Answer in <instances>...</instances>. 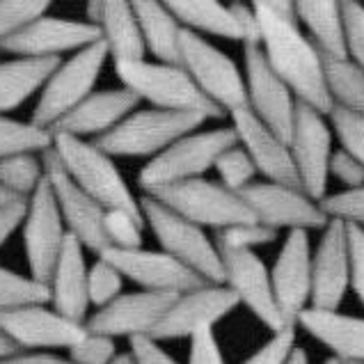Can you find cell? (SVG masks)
I'll list each match as a JSON object with an SVG mask.
<instances>
[{"label":"cell","instance_id":"51","mask_svg":"<svg viewBox=\"0 0 364 364\" xmlns=\"http://www.w3.org/2000/svg\"><path fill=\"white\" fill-rule=\"evenodd\" d=\"M26 209H28V200H16L0 209V247L9 241V236H12L18 230V225L23 223Z\"/></svg>","mask_w":364,"mask_h":364},{"label":"cell","instance_id":"12","mask_svg":"<svg viewBox=\"0 0 364 364\" xmlns=\"http://www.w3.org/2000/svg\"><path fill=\"white\" fill-rule=\"evenodd\" d=\"M67 238V227L58 209L55 195L46 181L37 186V191L28 197V209L23 218V245L30 277L39 284L50 282L62 243Z\"/></svg>","mask_w":364,"mask_h":364},{"label":"cell","instance_id":"27","mask_svg":"<svg viewBox=\"0 0 364 364\" xmlns=\"http://www.w3.org/2000/svg\"><path fill=\"white\" fill-rule=\"evenodd\" d=\"M85 12L90 23L101 30V41L108 48L112 65L144 60L147 48H144L131 3L127 0H92Z\"/></svg>","mask_w":364,"mask_h":364},{"label":"cell","instance_id":"17","mask_svg":"<svg viewBox=\"0 0 364 364\" xmlns=\"http://www.w3.org/2000/svg\"><path fill=\"white\" fill-rule=\"evenodd\" d=\"M275 305L284 328L298 330L300 314L311 303V243L309 232H289L270 268Z\"/></svg>","mask_w":364,"mask_h":364},{"label":"cell","instance_id":"15","mask_svg":"<svg viewBox=\"0 0 364 364\" xmlns=\"http://www.w3.org/2000/svg\"><path fill=\"white\" fill-rule=\"evenodd\" d=\"M112 264L124 279H131L133 284H138L140 291H151V294H170V296H181L195 291L204 284V279L193 273L191 268L176 262L163 250H144V247H133V250H117L108 247L99 255Z\"/></svg>","mask_w":364,"mask_h":364},{"label":"cell","instance_id":"5","mask_svg":"<svg viewBox=\"0 0 364 364\" xmlns=\"http://www.w3.org/2000/svg\"><path fill=\"white\" fill-rule=\"evenodd\" d=\"M144 195L163 206H168L170 211L179 213L193 225L202 227V230L211 227L215 232H223L230 230V227L257 223L255 213L241 200V195L227 191L225 186L204 179V176L193 181L151 188Z\"/></svg>","mask_w":364,"mask_h":364},{"label":"cell","instance_id":"13","mask_svg":"<svg viewBox=\"0 0 364 364\" xmlns=\"http://www.w3.org/2000/svg\"><path fill=\"white\" fill-rule=\"evenodd\" d=\"M243 78L247 108L259 122L266 124L289 144L298 101L284 85V80L270 69L262 46H243Z\"/></svg>","mask_w":364,"mask_h":364},{"label":"cell","instance_id":"16","mask_svg":"<svg viewBox=\"0 0 364 364\" xmlns=\"http://www.w3.org/2000/svg\"><path fill=\"white\" fill-rule=\"evenodd\" d=\"M215 247L223 259V284L236 296L238 305L247 307L270 332L287 330L275 305L273 284H270V268L264 264V259L255 250H234L225 245Z\"/></svg>","mask_w":364,"mask_h":364},{"label":"cell","instance_id":"50","mask_svg":"<svg viewBox=\"0 0 364 364\" xmlns=\"http://www.w3.org/2000/svg\"><path fill=\"white\" fill-rule=\"evenodd\" d=\"M230 9L236 18L238 28L243 35V46H259L262 35H259V21L252 9V3H230Z\"/></svg>","mask_w":364,"mask_h":364},{"label":"cell","instance_id":"21","mask_svg":"<svg viewBox=\"0 0 364 364\" xmlns=\"http://www.w3.org/2000/svg\"><path fill=\"white\" fill-rule=\"evenodd\" d=\"M97 41H101V30L87 21H69L44 14L14 37L5 39L0 48L3 53H12L16 58H60L67 50L78 53Z\"/></svg>","mask_w":364,"mask_h":364},{"label":"cell","instance_id":"45","mask_svg":"<svg viewBox=\"0 0 364 364\" xmlns=\"http://www.w3.org/2000/svg\"><path fill=\"white\" fill-rule=\"evenodd\" d=\"M115 355H117L115 339L95 335L90 330L78 344L69 348V360L74 364H110Z\"/></svg>","mask_w":364,"mask_h":364},{"label":"cell","instance_id":"32","mask_svg":"<svg viewBox=\"0 0 364 364\" xmlns=\"http://www.w3.org/2000/svg\"><path fill=\"white\" fill-rule=\"evenodd\" d=\"M323 71L332 108L364 117V71L353 65L348 58H323Z\"/></svg>","mask_w":364,"mask_h":364},{"label":"cell","instance_id":"55","mask_svg":"<svg viewBox=\"0 0 364 364\" xmlns=\"http://www.w3.org/2000/svg\"><path fill=\"white\" fill-rule=\"evenodd\" d=\"M110 364H138V362H135L133 353H131V350H127V353H117V355L112 358V362H110Z\"/></svg>","mask_w":364,"mask_h":364},{"label":"cell","instance_id":"52","mask_svg":"<svg viewBox=\"0 0 364 364\" xmlns=\"http://www.w3.org/2000/svg\"><path fill=\"white\" fill-rule=\"evenodd\" d=\"M0 364H74L69 358H60L53 353H16L12 358L0 360Z\"/></svg>","mask_w":364,"mask_h":364},{"label":"cell","instance_id":"47","mask_svg":"<svg viewBox=\"0 0 364 364\" xmlns=\"http://www.w3.org/2000/svg\"><path fill=\"white\" fill-rule=\"evenodd\" d=\"M348 252H350V284L348 291L355 294L364 307V230L348 225Z\"/></svg>","mask_w":364,"mask_h":364},{"label":"cell","instance_id":"1","mask_svg":"<svg viewBox=\"0 0 364 364\" xmlns=\"http://www.w3.org/2000/svg\"><path fill=\"white\" fill-rule=\"evenodd\" d=\"M252 9L259 21L262 50L270 69L284 80L296 101L307 103L321 115H330L332 101L326 87L323 55L303 33L291 0H257Z\"/></svg>","mask_w":364,"mask_h":364},{"label":"cell","instance_id":"41","mask_svg":"<svg viewBox=\"0 0 364 364\" xmlns=\"http://www.w3.org/2000/svg\"><path fill=\"white\" fill-rule=\"evenodd\" d=\"M321 209L326 211L328 218H335V220L364 230V186L355 191L326 195L321 200Z\"/></svg>","mask_w":364,"mask_h":364},{"label":"cell","instance_id":"38","mask_svg":"<svg viewBox=\"0 0 364 364\" xmlns=\"http://www.w3.org/2000/svg\"><path fill=\"white\" fill-rule=\"evenodd\" d=\"M50 9L48 0H0V44Z\"/></svg>","mask_w":364,"mask_h":364},{"label":"cell","instance_id":"29","mask_svg":"<svg viewBox=\"0 0 364 364\" xmlns=\"http://www.w3.org/2000/svg\"><path fill=\"white\" fill-rule=\"evenodd\" d=\"M60 65V58H14L0 62V115L21 108L35 92L44 90Z\"/></svg>","mask_w":364,"mask_h":364},{"label":"cell","instance_id":"2","mask_svg":"<svg viewBox=\"0 0 364 364\" xmlns=\"http://www.w3.org/2000/svg\"><path fill=\"white\" fill-rule=\"evenodd\" d=\"M53 149L60 163L65 165L67 174L82 193H87L103 209L129 211L133 218L144 223L140 211V200L131 193L129 183L124 181L115 161L103 154L95 142L80 140L74 135L53 133Z\"/></svg>","mask_w":364,"mask_h":364},{"label":"cell","instance_id":"34","mask_svg":"<svg viewBox=\"0 0 364 364\" xmlns=\"http://www.w3.org/2000/svg\"><path fill=\"white\" fill-rule=\"evenodd\" d=\"M41 181H44L41 154H18L0 161V188L16 200H28Z\"/></svg>","mask_w":364,"mask_h":364},{"label":"cell","instance_id":"31","mask_svg":"<svg viewBox=\"0 0 364 364\" xmlns=\"http://www.w3.org/2000/svg\"><path fill=\"white\" fill-rule=\"evenodd\" d=\"M165 5L183 30H191L200 37L211 35L243 41L241 28H238L230 5L218 3V0H170Z\"/></svg>","mask_w":364,"mask_h":364},{"label":"cell","instance_id":"8","mask_svg":"<svg viewBox=\"0 0 364 364\" xmlns=\"http://www.w3.org/2000/svg\"><path fill=\"white\" fill-rule=\"evenodd\" d=\"M179 65L193 78L197 90L220 108L225 115L247 106V92L243 71L236 62L213 46L206 37L183 30L179 44Z\"/></svg>","mask_w":364,"mask_h":364},{"label":"cell","instance_id":"40","mask_svg":"<svg viewBox=\"0 0 364 364\" xmlns=\"http://www.w3.org/2000/svg\"><path fill=\"white\" fill-rule=\"evenodd\" d=\"M328 122L335 138L339 140V149L348 151L353 159L364 165V117L341 108H332Z\"/></svg>","mask_w":364,"mask_h":364},{"label":"cell","instance_id":"36","mask_svg":"<svg viewBox=\"0 0 364 364\" xmlns=\"http://www.w3.org/2000/svg\"><path fill=\"white\" fill-rule=\"evenodd\" d=\"M213 170L218 172V179H220L218 183L236 195H241L245 188L257 183V176H259L252 159H250L241 144H234V147L223 151L220 159L215 161Z\"/></svg>","mask_w":364,"mask_h":364},{"label":"cell","instance_id":"30","mask_svg":"<svg viewBox=\"0 0 364 364\" xmlns=\"http://www.w3.org/2000/svg\"><path fill=\"white\" fill-rule=\"evenodd\" d=\"M138 18L144 48L163 65H179V44L183 28L165 3L159 0H135L131 3Z\"/></svg>","mask_w":364,"mask_h":364},{"label":"cell","instance_id":"7","mask_svg":"<svg viewBox=\"0 0 364 364\" xmlns=\"http://www.w3.org/2000/svg\"><path fill=\"white\" fill-rule=\"evenodd\" d=\"M238 144L232 127H220L211 131H195L170 144L163 154L151 159L138 174L140 188L147 193L161 186H172L181 181L202 179L213 170L220 154Z\"/></svg>","mask_w":364,"mask_h":364},{"label":"cell","instance_id":"3","mask_svg":"<svg viewBox=\"0 0 364 364\" xmlns=\"http://www.w3.org/2000/svg\"><path fill=\"white\" fill-rule=\"evenodd\" d=\"M122 87L133 92L140 101H147L151 108L174 112H197L206 119H223L225 112L206 99L193 78L181 65H163V62L135 60L115 62L112 65Z\"/></svg>","mask_w":364,"mask_h":364},{"label":"cell","instance_id":"48","mask_svg":"<svg viewBox=\"0 0 364 364\" xmlns=\"http://www.w3.org/2000/svg\"><path fill=\"white\" fill-rule=\"evenodd\" d=\"M188 364H227L213 330L197 332L195 337H191Z\"/></svg>","mask_w":364,"mask_h":364},{"label":"cell","instance_id":"6","mask_svg":"<svg viewBox=\"0 0 364 364\" xmlns=\"http://www.w3.org/2000/svg\"><path fill=\"white\" fill-rule=\"evenodd\" d=\"M140 211L144 218V225H149V230L154 232L163 252H168L179 264L191 268L204 282H225L220 252H218L215 243L202 227L193 225L191 220H186V218L170 211L168 206L159 204L147 195L140 200Z\"/></svg>","mask_w":364,"mask_h":364},{"label":"cell","instance_id":"43","mask_svg":"<svg viewBox=\"0 0 364 364\" xmlns=\"http://www.w3.org/2000/svg\"><path fill=\"white\" fill-rule=\"evenodd\" d=\"M277 236H279L277 232L268 230L264 225L250 223V225H238V227H230V230L215 232L213 243L225 245V247H234V250H255L259 245L277 241Z\"/></svg>","mask_w":364,"mask_h":364},{"label":"cell","instance_id":"20","mask_svg":"<svg viewBox=\"0 0 364 364\" xmlns=\"http://www.w3.org/2000/svg\"><path fill=\"white\" fill-rule=\"evenodd\" d=\"M0 332L18 350L37 353V348H71L87 335V328L58 314L53 307L26 305L0 311Z\"/></svg>","mask_w":364,"mask_h":364},{"label":"cell","instance_id":"11","mask_svg":"<svg viewBox=\"0 0 364 364\" xmlns=\"http://www.w3.org/2000/svg\"><path fill=\"white\" fill-rule=\"evenodd\" d=\"M332 142H335V133L330 129L328 117L309 108L307 103L298 101L289 151L294 159L300 188L316 202L328 195V165L332 151H335Z\"/></svg>","mask_w":364,"mask_h":364},{"label":"cell","instance_id":"19","mask_svg":"<svg viewBox=\"0 0 364 364\" xmlns=\"http://www.w3.org/2000/svg\"><path fill=\"white\" fill-rule=\"evenodd\" d=\"M350 284L348 225L330 218L311 250V303L314 309H339Z\"/></svg>","mask_w":364,"mask_h":364},{"label":"cell","instance_id":"33","mask_svg":"<svg viewBox=\"0 0 364 364\" xmlns=\"http://www.w3.org/2000/svg\"><path fill=\"white\" fill-rule=\"evenodd\" d=\"M53 147V131L0 115V161L18 154H44Z\"/></svg>","mask_w":364,"mask_h":364},{"label":"cell","instance_id":"18","mask_svg":"<svg viewBox=\"0 0 364 364\" xmlns=\"http://www.w3.org/2000/svg\"><path fill=\"white\" fill-rule=\"evenodd\" d=\"M236 307L241 305L225 284H204L195 291H188V294L176 296L149 337L159 344L183 337L191 339L197 332L213 330V326L220 323L225 316H230Z\"/></svg>","mask_w":364,"mask_h":364},{"label":"cell","instance_id":"28","mask_svg":"<svg viewBox=\"0 0 364 364\" xmlns=\"http://www.w3.org/2000/svg\"><path fill=\"white\" fill-rule=\"evenodd\" d=\"M296 18L321 55L330 60L346 58L341 3H335V0H298Z\"/></svg>","mask_w":364,"mask_h":364},{"label":"cell","instance_id":"22","mask_svg":"<svg viewBox=\"0 0 364 364\" xmlns=\"http://www.w3.org/2000/svg\"><path fill=\"white\" fill-rule=\"evenodd\" d=\"M176 296L151 294V291H133L122 294L110 305L97 309L85 321V328L95 335L110 339L117 337H149L151 330L159 326Z\"/></svg>","mask_w":364,"mask_h":364},{"label":"cell","instance_id":"57","mask_svg":"<svg viewBox=\"0 0 364 364\" xmlns=\"http://www.w3.org/2000/svg\"><path fill=\"white\" fill-rule=\"evenodd\" d=\"M326 364H341L339 360H335V358H330V360H326Z\"/></svg>","mask_w":364,"mask_h":364},{"label":"cell","instance_id":"49","mask_svg":"<svg viewBox=\"0 0 364 364\" xmlns=\"http://www.w3.org/2000/svg\"><path fill=\"white\" fill-rule=\"evenodd\" d=\"M131 353L138 364H179L159 341L151 337H133Z\"/></svg>","mask_w":364,"mask_h":364},{"label":"cell","instance_id":"14","mask_svg":"<svg viewBox=\"0 0 364 364\" xmlns=\"http://www.w3.org/2000/svg\"><path fill=\"white\" fill-rule=\"evenodd\" d=\"M41 161H44V176L50 186V191L55 195V202L62 213V220H65L67 234L74 236L85 250L101 255L103 250L110 247L106 232H103V215H106V209L74 183V179L67 174L65 165L60 163L53 147L41 154Z\"/></svg>","mask_w":364,"mask_h":364},{"label":"cell","instance_id":"26","mask_svg":"<svg viewBox=\"0 0 364 364\" xmlns=\"http://www.w3.org/2000/svg\"><path fill=\"white\" fill-rule=\"evenodd\" d=\"M298 330L323 344L341 364H364V318L339 309L307 307L298 318Z\"/></svg>","mask_w":364,"mask_h":364},{"label":"cell","instance_id":"23","mask_svg":"<svg viewBox=\"0 0 364 364\" xmlns=\"http://www.w3.org/2000/svg\"><path fill=\"white\" fill-rule=\"evenodd\" d=\"M230 119L238 138V144L247 151L257 172L262 174L266 181L300 188L289 144L279 138V135H275L266 124L259 122L247 106L230 112Z\"/></svg>","mask_w":364,"mask_h":364},{"label":"cell","instance_id":"35","mask_svg":"<svg viewBox=\"0 0 364 364\" xmlns=\"http://www.w3.org/2000/svg\"><path fill=\"white\" fill-rule=\"evenodd\" d=\"M50 291L46 284L35 282L12 268L0 266V311L26 307V305H48Z\"/></svg>","mask_w":364,"mask_h":364},{"label":"cell","instance_id":"37","mask_svg":"<svg viewBox=\"0 0 364 364\" xmlns=\"http://www.w3.org/2000/svg\"><path fill=\"white\" fill-rule=\"evenodd\" d=\"M124 277L119 270L108 264L106 259H97L87 270V300L90 307H106L122 296Z\"/></svg>","mask_w":364,"mask_h":364},{"label":"cell","instance_id":"24","mask_svg":"<svg viewBox=\"0 0 364 364\" xmlns=\"http://www.w3.org/2000/svg\"><path fill=\"white\" fill-rule=\"evenodd\" d=\"M140 106V99L127 87H106L95 90L92 95L78 103V106L50 127L53 133L74 135V138H101L127 119L135 108Z\"/></svg>","mask_w":364,"mask_h":364},{"label":"cell","instance_id":"54","mask_svg":"<svg viewBox=\"0 0 364 364\" xmlns=\"http://www.w3.org/2000/svg\"><path fill=\"white\" fill-rule=\"evenodd\" d=\"M287 364H309V355H307V350L303 346H296L294 353H291V358Z\"/></svg>","mask_w":364,"mask_h":364},{"label":"cell","instance_id":"56","mask_svg":"<svg viewBox=\"0 0 364 364\" xmlns=\"http://www.w3.org/2000/svg\"><path fill=\"white\" fill-rule=\"evenodd\" d=\"M12 202H16V197H12L7 191L0 188V209H3V206H7V204H12Z\"/></svg>","mask_w":364,"mask_h":364},{"label":"cell","instance_id":"39","mask_svg":"<svg viewBox=\"0 0 364 364\" xmlns=\"http://www.w3.org/2000/svg\"><path fill=\"white\" fill-rule=\"evenodd\" d=\"M103 232H106L110 247L133 250V247H142L144 223L133 218L129 211L108 209L106 215H103Z\"/></svg>","mask_w":364,"mask_h":364},{"label":"cell","instance_id":"46","mask_svg":"<svg viewBox=\"0 0 364 364\" xmlns=\"http://www.w3.org/2000/svg\"><path fill=\"white\" fill-rule=\"evenodd\" d=\"M328 176L337 179L346 191H355L364 186V165L353 159L348 151L335 149L330 156Z\"/></svg>","mask_w":364,"mask_h":364},{"label":"cell","instance_id":"25","mask_svg":"<svg viewBox=\"0 0 364 364\" xmlns=\"http://www.w3.org/2000/svg\"><path fill=\"white\" fill-rule=\"evenodd\" d=\"M87 262H85V247H82L74 236L67 234L62 243L60 257L53 275H50L48 291H50V307L58 314H62L76 323L87 321Z\"/></svg>","mask_w":364,"mask_h":364},{"label":"cell","instance_id":"10","mask_svg":"<svg viewBox=\"0 0 364 364\" xmlns=\"http://www.w3.org/2000/svg\"><path fill=\"white\" fill-rule=\"evenodd\" d=\"M241 200L255 213L257 223L273 232H311L323 230L330 218L321 202L311 200L303 188L273 181H257L241 193Z\"/></svg>","mask_w":364,"mask_h":364},{"label":"cell","instance_id":"4","mask_svg":"<svg viewBox=\"0 0 364 364\" xmlns=\"http://www.w3.org/2000/svg\"><path fill=\"white\" fill-rule=\"evenodd\" d=\"M206 122L209 119L197 112L144 108L131 112L115 129L97 138L95 144L110 159H156L183 135L200 131Z\"/></svg>","mask_w":364,"mask_h":364},{"label":"cell","instance_id":"9","mask_svg":"<svg viewBox=\"0 0 364 364\" xmlns=\"http://www.w3.org/2000/svg\"><path fill=\"white\" fill-rule=\"evenodd\" d=\"M110 53L103 41H97L87 48L78 50L67 62L50 74L39 101L33 110V124L50 129L65 115H69L78 103L85 101L101 76V69L106 67Z\"/></svg>","mask_w":364,"mask_h":364},{"label":"cell","instance_id":"58","mask_svg":"<svg viewBox=\"0 0 364 364\" xmlns=\"http://www.w3.org/2000/svg\"><path fill=\"white\" fill-rule=\"evenodd\" d=\"M0 53H3V48H0ZM0 62H3V60H0Z\"/></svg>","mask_w":364,"mask_h":364},{"label":"cell","instance_id":"44","mask_svg":"<svg viewBox=\"0 0 364 364\" xmlns=\"http://www.w3.org/2000/svg\"><path fill=\"white\" fill-rule=\"evenodd\" d=\"M296 335H298V330H294V328L273 332L270 339L264 341V344L259 346L250 358H245L241 364H287L291 353H294V348L298 346Z\"/></svg>","mask_w":364,"mask_h":364},{"label":"cell","instance_id":"53","mask_svg":"<svg viewBox=\"0 0 364 364\" xmlns=\"http://www.w3.org/2000/svg\"><path fill=\"white\" fill-rule=\"evenodd\" d=\"M16 353H21L12 341H9L3 332H0V360H5V358H12V355H16Z\"/></svg>","mask_w":364,"mask_h":364},{"label":"cell","instance_id":"42","mask_svg":"<svg viewBox=\"0 0 364 364\" xmlns=\"http://www.w3.org/2000/svg\"><path fill=\"white\" fill-rule=\"evenodd\" d=\"M344 37H346V58L364 71V3L344 0Z\"/></svg>","mask_w":364,"mask_h":364}]
</instances>
